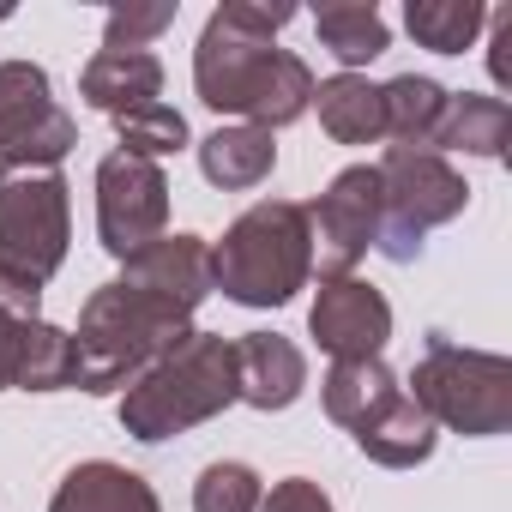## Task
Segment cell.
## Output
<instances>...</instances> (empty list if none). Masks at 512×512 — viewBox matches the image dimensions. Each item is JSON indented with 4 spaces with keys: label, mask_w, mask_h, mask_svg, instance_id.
Listing matches in <instances>:
<instances>
[{
    "label": "cell",
    "mask_w": 512,
    "mask_h": 512,
    "mask_svg": "<svg viewBox=\"0 0 512 512\" xmlns=\"http://www.w3.org/2000/svg\"><path fill=\"white\" fill-rule=\"evenodd\" d=\"M211 296V247L199 235H157L121 260V278L103 284L73 338V386L79 392H121L157 356L187 338V320Z\"/></svg>",
    "instance_id": "1"
},
{
    "label": "cell",
    "mask_w": 512,
    "mask_h": 512,
    "mask_svg": "<svg viewBox=\"0 0 512 512\" xmlns=\"http://www.w3.org/2000/svg\"><path fill=\"white\" fill-rule=\"evenodd\" d=\"M193 91L217 115H241L247 127H290L314 109V73L302 55L272 49L266 37L235 31L223 13L205 19L199 49H193Z\"/></svg>",
    "instance_id": "2"
},
{
    "label": "cell",
    "mask_w": 512,
    "mask_h": 512,
    "mask_svg": "<svg viewBox=\"0 0 512 512\" xmlns=\"http://www.w3.org/2000/svg\"><path fill=\"white\" fill-rule=\"evenodd\" d=\"M235 404V344L223 332H187L121 398V428L145 446L175 440Z\"/></svg>",
    "instance_id": "3"
},
{
    "label": "cell",
    "mask_w": 512,
    "mask_h": 512,
    "mask_svg": "<svg viewBox=\"0 0 512 512\" xmlns=\"http://www.w3.org/2000/svg\"><path fill=\"white\" fill-rule=\"evenodd\" d=\"M314 272V235L296 199L247 205L211 247V290L241 308H284Z\"/></svg>",
    "instance_id": "4"
},
{
    "label": "cell",
    "mask_w": 512,
    "mask_h": 512,
    "mask_svg": "<svg viewBox=\"0 0 512 512\" xmlns=\"http://www.w3.org/2000/svg\"><path fill=\"white\" fill-rule=\"evenodd\" d=\"M326 416L338 428H350V440L386 464V470H416L434 452V422L422 416V404L398 386V374L368 356V362H332V374L320 380Z\"/></svg>",
    "instance_id": "5"
},
{
    "label": "cell",
    "mask_w": 512,
    "mask_h": 512,
    "mask_svg": "<svg viewBox=\"0 0 512 512\" xmlns=\"http://www.w3.org/2000/svg\"><path fill=\"white\" fill-rule=\"evenodd\" d=\"M404 392L422 404V416L434 428H452V434H470V440H488V434L512 428V362L494 356V350H464V344L434 332L422 362L410 368Z\"/></svg>",
    "instance_id": "6"
},
{
    "label": "cell",
    "mask_w": 512,
    "mask_h": 512,
    "mask_svg": "<svg viewBox=\"0 0 512 512\" xmlns=\"http://www.w3.org/2000/svg\"><path fill=\"white\" fill-rule=\"evenodd\" d=\"M73 205L61 169H7L0 163V278L49 290L67 260Z\"/></svg>",
    "instance_id": "7"
},
{
    "label": "cell",
    "mask_w": 512,
    "mask_h": 512,
    "mask_svg": "<svg viewBox=\"0 0 512 512\" xmlns=\"http://www.w3.org/2000/svg\"><path fill=\"white\" fill-rule=\"evenodd\" d=\"M380 175V241L374 253H386V260L410 266L416 253H422V235L452 223L464 205H470V187L464 175L434 157V151H398L386 145V157L374 163Z\"/></svg>",
    "instance_id": "8"
},
{
    "label": "cell",
    "mask_w": 512,
    "mask_h": 512,
    "mask_svg": "<svg viewBox=\"0 0 512 512\" xmlns=\"http://www.w3.org/2000/svg\"><path fill=\"white\" fill-rule=\"evenodd\" d=\"M79 145V121L55 103V85L31 61H0V163L55 169Z\"/></svg>",
    "instance_id": "9"
},
{
    "label": "cell",
    "mask_w": 512,
    "mask_h": 512,
    "mask_svg": "<svg viewBox=\"0 0 512 512\" xmlns=\"http://www.w3.org/2000/svg\"><path fill=\"white\" fill-rule=\"evenodd\" d=\"M43 290L0 278V392H67L73 338L37 314Z\"/></svg>",
    "instance_id": "10"
},
{
    "label": "cell",
    "mask_w": 512,
    "mask_h": 512,
    "mask_svg": "<svg viewBox=\"0 0 512 512\" xmlns=\"http://www.w3.org/2000/svg\"><path fill=\"white\" fill-rule=\"evenodd\" d=\"M169 223V175L145 157L109 151L97 163V235L115 260H133Z\"/></svg>",
    "instance_id": "11"
},
{
    "label": "cell",
    "mask_w": 512,
    "mask_h": 512,
    "mask_svg": "<svg viewBox=\"0 0 512 512\" xmlns=\"http://www.w3.org/2000/svg\"><path fill=\"white\" fill-rule=\"evenodd\" d=\"M302 211H308V235L320 253V284L350 278L368 260V247L380 241V175H374V163L332 175V187Z\"/></svg>",
    "instance_id": "12"
},
{
    "label": "cell",
    "mask_w": 512,
    "mask_h": 512,
    "mask_svg": "<svg viewBox=\"0 0 512 512\" xmlns=\"http://www.w3.org/2000/svg\"><path fill=\"white\" fill-rule=\"evenodd\" d=\"M308 332L332 362H368L392 338V302L362 278H326L308 308Z\"/></svg>",
    "instance_id": "13"
},
{
    "label": "cell",
    "mask_w": 512,
    "mask_h": 512,
    "mask_svg": "<svg viewBox=\"0 0 512 512\" xmlns=\"http://www.w3.org/2000/svg\"><path fill=\"white\" fill-rule=\"evenodd\" d=\"M308 386V356L278 332H247L235 344V398L253 410H290Z\"/></svg>",
    "instance_id": "14"
},
{
    "label": "cell",
    "mask_w": 512,
    "mask_h": 512,
    "mask_svg": "<svg viewBox=\"0 0 512 512\" xmlns=\"http://www.w3.org/2000/svg\"><path fill=\"white\" fill-rule=\"evenodd\" d=\"M49 512H163V500L139 470L109 464V458H85L61 476Z\"/></svg>",
    "instance_id": "15"
},
{
    "label": "cell",
    "mask_w": 512,
    "mask_h": 512,
    "mask_svg": "<svg viewBox=\"0 0 512 512\" xmlns=\"http://www.w3.org/2000/svg\"><path fill=\"white\" fill-rule=\"evenodd\" d=\"M157 91H163V61L151 49H139V55L97 49L91 67L79 73V97L103 115H133V109L157 103Z\"/></svg>",
    "instance_id": "16"
},
{
    "label": "cell",
    "mask_w": 512,
    "mask_h": 512,
    "mask_svg": "<svg viewBox=\"0 0 512 512\" xmlns=\"http://www.w3.org/2000/svg\"><path fill=\"white\" fill-rule=\"evenodd\" d=\"M446 103L452 91L422 79V73H398L392 85H380V115H386V139L398 151H434L440 127H446ZM440 157V151H434Z\"/></svg>",
    "instance_id": "17"
},
{
    "label": "cell",
    "mask_w": 512,
    "mask_h": 512,
    "mask_svg": "<svg viewBox=\"0 0 512 512\" xmlns=\"http://www.w3.org/2000/svg\"><path fill=\"white\" fill-rule=\"evenodd\" d=\"M199 169H205L211 187L247 193V187H260L278 169V145L260 127H217V133L199 139Z\"/></svg>",
    "instance_id": "18"
},
{
    "label": "cell",
    "mask_w": 512,
    "mask_h": 512,
    "mask_svg": "<svg viewBox=\"0 0 512 512\" xmlns=\"http://www.w3.org/2000/svg\"><path fill=\"white\" fill-rule=\"evenodd\" d=\"M314 103H320V127L338 145H374V139H386L380 85H368L362 73H338V79L314 85Z\"/></svg>",
    "instance_id": "19"
},
{
    "label": "cell",
    "mask_w": 512,
    "mask_h": 512,
    "mask_svg": "<svg viewBox=\"0 0 512 512\" xmlns=\"http://www.w3.org/2000/svg\"><path fill=\"white\" fill-rule=\"evenodd\" d=\"M314 31H320V43L344 67H368V61H380L392 49V31H386L374 0H368V7H362V0H332V7L314 13Z\"/></svg>",
    "instance_id": "20"
},
{
    "label": "cell",
    "mask_w": 512,
    "mask_h": 512,
    "mask_svg": "<svg viewBox=\"0 0 512 512\" xmlns=\"http://www.w3.org/2000/svg\"><path fill=\"white\" fill-rule=\"evenodd\" d=\"M506 133H512V109L500 97H452L446 103V127H440V145L434 151H464V157H500L506 151Z\"/></svg>",
    "instance_id": "21"
},
{
    "label": "cell",
    "mask_w": 512,
    "mask_h": 512,
    "mask_svg": "<svg viewBox=\"0 0 512 512\" xmlns=\"http://www.w3.org/2000/svg\"><path fill=\"white\" fill-rule=\"evenodd\" d=\"M404 25L422 49L434 55H464L476 43V31L488 25V7L482 0H410L404 7Z\"/></svg>",
    "instance_id": "22"
},
{
    "label": "cell",
    "mask_w": 512,
    "mask_h": 512,
    "mask_svg": "<svg viewBox=\"0 0 512 512\" xmlns=\"http://www.w3.org/2000/svg\"><path fill=\"white\" fill-rule=\"evenodd\" d=\"M260 500H266V482L241 458H217L193 482V512H260Z\"/></svg>",
    "instance_id": "23"
},
{
    "label": "cell",
    "mask_w": 512,
    "mask_h": 512,
    "mask_svg": "<svg viewBox=\"0 0 512 512\" xmlns=\"http://www.w3.org/2000/svg\"><path fill=\"white\" fill-rule=\"evenodd\" d=\"M115 133H121V151L127 157H145V163L187 151V115L169 109V103H145L133 115H115Z\"/></svg>",
    "instance_id": "24"
},
{
    "label": "cell",
    "mask_w": 512,
    "mask_h": 512,
    "mask_svg": "<svg viewBox=\"0 0 512 512\" xmlns=\"http://www.w3.org/2000/svg\"><path fill=\"white\" fill-rule=\"evenodd\" d=\"M175 25V7L163 0V7H115L109 13V25H103V49H115V55H139L151 37H163Z\"/></svg>",
    "instance_id": "25"
},
{
    "label": "cell",
    "mask_w": 512,
    "mask_h": 512,
    "mask_svg": "<svg viewBox=\"0 0 512 512\" xmlns=\"http://www.w3.org/2000/svg\"><path fill=\"white\" fill-rule=\"evenodd\" d=\"M235 31H247V37H278L290 19H296V7H290V0H278V7H266V0H229V7H217Z\"/></svg>",
    "instance_id": "26"
},
{
    "label": "cell",
    "mask_w": 512,
    "mask_h": 512,
    "mask_svg": "<svg viewBox=\"0 0 512 512\" xmlns=\"http://www.w3.org/2000/svg\"><path fill=\"white\" fill-rule=\"evenodd\" d=\"M260 512H332V494L320 482H308V476H284V482H272Z\"/></svg>",
    "instance_id": "27"
},
{
    "label": "cell",
    "mask_w": 512,
    "mask_h": 512,
    "mask_svg": "<svg viewBox=\"0 0 512 512\" xmlns=\"http://www.w3.org/2000/svg\"><path fill=\"white\" fill-rule=\"evenodd\" d=\"M512 13H494V49H488V67H494V85H512Z\"/></svg>",
    "instance_id": "28"
}]
</instances>
